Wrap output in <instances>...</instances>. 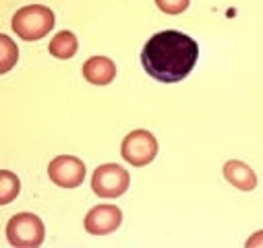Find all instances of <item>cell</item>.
I'll return each mask as SVG.
<instances>
[{
  "mask_svg": "<svg viewBox=\"0 0 263 248\" xmlns=\"http://www.w3.org/2000/svg\"><path fill=\"white\" fill-rule=\"evenodd\" d=\"M199 46L182 31L166 29L147 39L141 50V65L160 83H178L195 69Z\"/></svg>",
  "mask_w": 263,
  "mask_h": 248,
  "instance_id": "1",
  "label": "cell"
},
{
  "mask_svg": "<svg viewBox=\"0 0 263 248\" xmlns=\"http://www.w3.org/2000/svg\"><path fill=\"white\" fill-rule=\"evenodd\" d=\"M54 13L44 7V5H27L23 9H19L11 21L13 31L25 39V42H35L42 39L44 35H48L54 27Z\"/></svg>",
  "mask_w": 263,
  "mask_h": 248,
  "instance_id": "2",
  "label": "cell"
},
{
  "mask_svg": "<svg viewBox=\"0 0 263 248\" xmlns=\"http://www.w3.org/2000/svg\"><path fill=\"white\" fill-rule=\"evenodd\" d=\"M44 238L46 228L35 213H17L7 223V240L17 248H35Z\"/></svg>",
  "mask_w": 263,
  "mask_h": 248,
  "instance_id": "3",
  "label": "cell"
},
{
  "mask_svg": "<svg viewBox=\"0 0 263 248\" xmlns=\"http://www.w3.org/2000/svg\"><path fill=\"white\" fill-rule=\"evenodd\" d=\"M120 155H122L124 161H128L130 166H135V168L147 166L158 155V139L149 131H143V129L130 131L122 139Z\"/></svg>",
  "mask_w": 263,
  "mask_h": 248,
  "instance_id": "4",
  "label": "cell"
},
{
  "mask_svg": "<svg viewBox=\"0 0 263 248\" xmlns=\"http://www.w3.org/2000/svg\"><path fill=\"white\" fill-rule=\"evenodd\" d=\"M128 184H130L128 172L118 163H104L96 168L91 176V191L100 199H118L120 195L126 193Z\"/></svg>",
  "mask_w": 263,
  "mask_h": 248,
  "instance_id": "5",
  "label": "cell"
},
{
  "mask_svg": "<svg viewBox=\"0 0 263 248\" xmlns=\"http://www.w3.org/2000/svg\"><path fill=\"white\" fill-rule=\"evenodd\" d=\"M48 176L60 189H77L85 180V163L75 155H58L50 161Z\"/></svg>",
  "mask_w": 263,
  "mask_h": 248,
  "instance_id": "6",
  "label": "cell"
},
{
  "mask_svg": "<svg viewBox=\"0 0 263 248\" xmlns=\"http://www.w3.org/2000/svg\"><path fill=\"white\" fill-rule=\"evenodd\" d=\"M122 223V211L116 205H96L85 215V230L93 236H106L120 228Z\"/></svg>",
  "mask_w": 263,
  "mask_h": 248,
  "instance_id": "7",
  "label": "cell"
},
{
  "mask_svg": "<svg viewBox=\"0 0 263 248\" xmlns=\"http://www.w3.org/2000/svg\"><path fill=\"white\" fill-rule=\"evenodd\" d=\"M83 77L91 85H108L116 77V67H114V62L106 56H93V58L85 60Z\"/></svg>",
  "mask_w": 263,
  "mask_h": 248,
  "instance_id": "8",
  "label": "cell"
},
{
  "mask_svg": "<svg viewBox=\"0 0 263 248\" xmlns=\"http://www.w3.org/2000/svg\"><path fill=\"white\" fill-rule=\"evenodd\" d=\"M224 178L238 191H253L257 186V174L238 159H230L224 163Z\"/></svg>",
  "mask_w": 263,
  "mask_h": 248,
  "instance_id": "9",
  "label": "cell"
},
{
  "mask_svg": "<svg viewBox=\"0 0 263 248\" xmlns=\"http://www.w3.org/2000/svg\"><path fill=\"white\" fill-rule=\"evenodd\" d=\"M77 48H79V42H77V35L73 31H58L50 46H48V52L54 56V58H60V60H69L77 54Z\"/></svg>",
  "mask_w": 263,
  "mask_h": 248,
  "instance_id": "10",
  "label": "cell"
},
{
  "mask_svg": "<svg viewBox=\"0 0 263 248\" xmlns=\"http://www.w3.org/2000/svg\"><path fill=\"white\" fill-rule=\"evenodd\" d=\"M21 182L15 172L0 170V205H9L19 197Z\"/></svg>",
  "mask_w": 263,
  "mask_h": 248,
  "instance_id": "11",
  "label": "cell"
},
{
  "mask_svg": "<svg viewBox=\"0 0 263 248\" xmlns=\"http://www.w3.org/2000/svg\"><path fill=\"white\" fill-rule=\"evenodd\" d=\"M17 60H19V48H17V44L9 35L0 33V75H5L11 69H15Z\"/></svg>",
  "mask_w": 263,
  "mask_h": 248,
  "instance_id": "12",
  "label": "cell"
},
{
  "mask_svg": "<svg viewBox=\"0 0 263 248\" xmlns=\"http://www.w3.org/2000/svg\"><path fill=\"white\" fill-rule=\"evenodd\" d=\"M189 3L191 0H156V5L162 13L166 15H180L189 9Z\"/></svg>",
  "mask_w": 263,
  "mask_h": 248,
  "instance_id": "13",
  "label": "cell"
},
{
  "mask_svg": "<svg viewBox=\"0 0 263 248\" xmlns=\"http://www.w3.org/2000/svg\"><path fill=\"white\" fill-rule=\"evenodd\" d=\"M245 246L247 248H263V230H259V232H255L247 242H245Z\"/></svg>",
  "mask_w": 263,
  "mask_h": 248,
  "instance_id": "14",
  "label": "cell"
}]
</instances>
